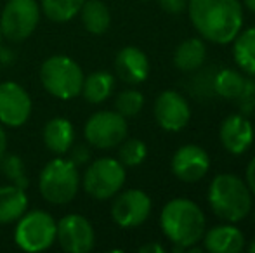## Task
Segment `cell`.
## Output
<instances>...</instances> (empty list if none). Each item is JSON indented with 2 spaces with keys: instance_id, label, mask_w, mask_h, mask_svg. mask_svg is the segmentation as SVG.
Instances as JSON below:
<instances>
[{
  "instance_id": "cell-1",
  "label": "cell",
  "mask_w": 255,
  "mask_h": 253,
  "mask_svg": "<svg viewBox=\"0 0 255 253\" xmlns=\"http://www.w3.org/2000/svg\"><path fill=\"white\" fill-rule=\"evenodd\" d=\"M189 17L203 40L228 45L243 28L240 0H189Z\"/></svg>"
},
{
  "instance_id": "cell-2",
  "label": "cell",
  "mask_w": 255,
  "mask_h": 253,
  "mask_svg": "<svg viewBox=\"0 0 255 253\" xmlns=\"http://www.w3.org/2000/svg\"><path fill=\"white\" fill-rule=\"evenodd\" d=\"M160 226L172 245L188 248L202 241L205 234V215L198 205L188 198H174L160 213Z\"/></svg>"
},
{
  "instance_id": "cell-3",
  "label": "cell",
  "mask_w": 255,
  "mask_h": 253,
  "mask_svg": "<svg viewBox=\"0 0 255 253\" xmlns=\"http://www.w3.org/2000/svg\"><path fill=\"white\" fill-rule=\"evenodd\" d=\"M210 210L224 222L236 224L252 212V191L233 173H219L208 186Z\"/></svg>"
},
{
  "instance_id": "cell-4",
  "label": "cell",
  "mask_w": 255,
  "mask_h": 253,
  "mask_svg": "<svg viewBox=\"0 0 255 253\" xmlns=\"http://www.w3.org/2000/svg\"><path fill=\"white\" fill-rule=\"evenodd\" d=\"M78 167L70 158L51 160L38 175V191L51 205H68L80 189Z\"/></svg>"
},
{
  "instance_id": "cell-5",
  "label": "cell",
  "mask_w": 255,
  "mask_h": 253,
  "mask_svg": "<svg viewBox=\"0 0 255 253\" xmlns=\"http://www.w3.org/2000/svg\"><path fill=\"white\" fill-rule=\"evenodd\" d=\"M84 78L80 64L70 56H51L40 66V82L44 88L61 101H70L80 95Z\"/></svg>"
},
{
  "instance_id": "cell-6",
  "label": "cell",
  "mask_w": 255,
  "mask_h": 253,
  "mask_svg": "<svg viewBox=\"0 0 255 253\" xmlns=\"http://www.w3.org/2000/svg\"><path fill=\"white\" fill-rule=\"evenodd\" d=\"M56 233L57 222L51 213L44 210H26L16 220L14 243L23 252L38 253L49 250L56 243Z\"/></svg>"
},
{
  "instance_id": "cell-7",
  "label": "cell",
  "mask_w": 255,
  "mask_h": 253,
  "mask_svg": "<svg viewBox=\"0 0 255 253\" xmlns=\"http://www.w3.org/2000/svg\"><path fill=\"white\" fill-rule=\"evenodd\" d=\"M125 179H127L125 167L118 160L104 156V158L94 160L87 167L80 184L91 198L106 201L122 191Z\"/></svg>"
},
{
  "instance_id": "cell-8",
  "label": "cell",
  "mask_w": 255,
  "mask_h": 253,
  "mask_svg": "<svg viewBox=\"0 0 255 253\" xmlns=\"http://www.w3.org/2000/svg\"><path fill=\"white\" fill-rule=\"evenodd\" d=\"M42 9L37 0H7L0 16L2 37L10 42H23L33 35L40 23Z\"/></svg>"
},
{
  "instance_id": "cell-9",
  "label": "cell",
  "mask_w": 255,
  "mask_h": 253,
  "mask_svg": "<svg viewBox=\"0 0 255 253\" xmlns=\"http://www.w3.org/2000/svg\"><path fill=\"white\" fill-rule=\"evenodd\" d=\"M127 118L117 111H98L89 116L84 127V137L96 149H111L127 137Z\"/></svg>"
},
{
  "instance_id": "cell-10",
  "label": "cell",
  "mask_w": 255,
  "mask_h": 253,
  "mask_svg": "<svg viewBox=\"0 0 255 253\" xmlns=\"http://www.w3.org/2000/svg\"><path fill=\"white\" fill-rule=\"evenodd\" d=\"M111 219L122 229H135L151 215V198L141 189H127L113 196Z\"/></svg>"
},
{
  "instance_id": "cell-11",
  "label": "cell",
  "mask_w": 255,
  "mask_h": 253,
  "mask_svg": "<svg viewBox=\"0 0 255 253\" xmlns=\"http://www.w3.org/2000/svg\"><path fill=\"white\" fill-rule=\"evenodd\" d=\"M56 240L68 253H89L96 245V233L89 219L78 213H70L57 222Z\"/></svg>"
},
{
  "instance_id": "cell-12",
  "label": "cell",
  "mask_w": 255,
  "mask_h": 253,
  "mask_svg": "<svg viewBox=\"0 0 255 253\" xmlns=\"http://www.w3.org/2000/svg\"><path fill=\"white\" fill-rule=\"evenodd\" d=\"M33 102L26 88L16 82L0 84V123L5 127H23L30 120Z\"/></svg>"
},
{
  "instance_id": "cell-13",
  "label": "cell",
  "mask_w": 255,
  "mask_h": 253,
  "mask_svg": "<svg viewBox=\"0 0 255 253\" xmlns=\"http://www.w3.org/2000/svg\"><path fill=\"white\" fill-rule=\"evenodd\" d=\"M154 120L167 132L182 130L191 120L189 102L175 90L161 92L154 101Z\"/></svg>"
},
{
  "instance_id": "cell-14",
  "label": "cell",
  "mask_w": 255,
  "mask_h": 253,
  "mask_svg": "<svg viewBox=\"0 0 255 253\" xmlns=\"http://www.w3.org/2000/svg\"><path fill=\"white\" fill-rule=\"evenodd\" d=\"M170 170L182 182H198L210 170V158L203 148L196 144H184L174 153Z\"/></svg>"
},
{
  "instance_id": "cell-15",
  "label": "cell",
  "mask_w": 255,
  "mask_h": 253,
  "mask_svg": "<svg viewBox=\"0 0 255 253\" xmlns=\"http://www.w3.org/2000/svg\"><path fill=\"white\" fill-rule=\"evenodd\" d=\"M219 139H221V144L224 146L226 151L235 156H240L249 151L250 146L254 144V125L243 113L229 115L221 123Z\"/></svg>"
},
{
  "instance_id": "cell-16",
  "label": "cell",
  "mask_w": 255,
  "mask_h": 253,
  "mask_svg": "<svg viewBox=\"0 0 255 253\" xmlns=\"http://www.w3.org/2000/svg\"><path fill=\"white\" fill-rule=\"evenodd\" d=\"M115 71L118 78L128 85H139L148 78L149 75V61L148 56L141 49L134 45L120 49L115 58Z\"/></svg>"
},
{
  "instance_id": "cell-17",
  "label": "cell",
  "mask_w": 255,
  "mask_h": 253,
  "mask_svg": "<svg viewBox=\"0 0 255 253\" xmlns=\"http://www.w3.org/2000/svg\"><path fill=\"white\" fill-rule=\"evenodd\" d=\"M203 248L210 253H240L245 248V234L231 222L205 231Z\"/></svg>"
},
{
  "instance_id": "cell-18",
  "label": "cell",
  "mask_w": 255,
  "mask_h": 253,
  "mask_svg": "<svg viewBox=\"0 0 255 253\" xmlns=\"http://www.w3.org/2000/svg\"><path fill=\"white\" fill-rule=\"evenodd\" d=\"M42 137H44L45 148L51 153L57 156L68 155L71 146L75 144V127L68 118L56 116L45 123Z\"/></svg>"
},
{
  "instance_id": "cell-19",
  "label": "cell",
  "mask_w": 255,
  "mask_h": 253,
  "mask_svg": "<svg viewBox=\"0 0 255 253\" xmlns=\"http://www.w3.org/2000/svg\"><path fill=\"white\" fill-rule=\"evenodd\" d=\"M28 210L26 189L14 184L0 186V226L14 224Z\"/></svg>"
},
{
  "instance_id": "cell-20",
  "label": "cell",
  "mask_w": 255,
  "mask_h": 253,
  "mask_svg": "<svg viewBox=\"0 0 255 253\" xmlns=\"http://www.w3.org/2000/svg\"><path fill=\"white\" fill-rule=\"evenodd\" d=\"M115 90V77L110 71H92L84 78V85H82L80 95L91 104H101L108 101Z\"/></svg>"
},
{
  "instance_id": "cell-21",
  "label": "cell",
  "mask_w": 255,
  "mask_h": 253,
  "mask_svg": "<svg viewBox=\"0 0 255 253\" xmlns=\"http://www.w3.org/2000/svg\"><path fill=\"white\" fill-rule=\"evenodd\" d=\"M207 58V47L202 38H186L174 52V64L181 71L191 73L203 66Z\"/></svg>"
},
{
  "instance_id": "cell-22",
  "label": "cell",
  "mask_w": 255,
  "mask_h": 253,
  "mask_svg": "<svg viewBox=\"0 0 255 253\" xmlns=\"http://www.w3.org/2000/svg\"><path fill=\"white\" fill-rule=\"evenodd\" d=\"M78 16L91 35H104L111 26V12L103 0H85Z\"/></svg>"
},
{
  "instance_id": "cell-23",
  "label": "cell",
  "mask_w": 255,
  "mask_h": 253,
  "mask_svg": "<svg viewBox=\"0 0 255 253\" xmlns=\"http://www.w3.org/2000/svg\"><path fill=\"white\" fill-rule=\"evenodd\" d=\"M233 58L243 73L255 77V26L242 30L235 37Z\"/></svg>"
},
{
  "instance_id": "cell-24",
  "label": "cell",
  "mask_w": 255,
  "mask_h": 253,
  "mask_svg": "<svg viewBox=\"0 0 255 253\" xmlns=\"http://www.w3.org/2000/svg\"><path fill=\"white\" fill-rule=\"evenodd\" d=\"M247 78L240 71L231 68H222L212 78V90L224 99H238L245 87Z\"/></svg>"
},
{
  "instance_id": "cell-25",
  "label": "cell",
  "mask_w": 255,
  "mask_h": 253,
  "mask_svg": "<svg viewBox=\"0 0 255 253\" xmlns=\"http://www.w3.org/2000/svg\"><path fill=\"white\" fill-rule=\"evenodd\" d=\"M85 0H40L44 16L52 23H68L78 16Z\"/></svg>"
},
{
  "instance_id": "cell-26",
  "label": "cell",
  "mask_w": 255,
  "mask_h": 253,
  "mask_svg": "<svg viewBox=\"0 0 255 253\" xmlns=\"http://www.w3.org/2000/svg\"><path fill=\"white\" fill-rule=\"evenodd\" d=\"M148 156V146L141 139H127L120 142L118 149V162L124 167H137Z\"/></svg>"
},
{
  "instance_id": "cell-27",
  "label": "cell",
  "mask_w": 255,
  "mask_h": 253,
  "mask_svg": "<svg viewBox=\"0 0 255 253\" xmlns=\"http://www.w3.org/2000/svg\"><path fill=\"white\" fill-rule=\"evenodd\" d=\"M144 106V95L135 88H125L115 99V111L124 118H134L141 113Z\"/></svg>"
},
{
  "instance_id": "cell-28",
  "label": "cell",
  "mask_w": 255,
  "mask_h": 253,
  "mask_svg": "<svg viewBox=\"0 0 255 253\" xmlns=\"http://www.w3.org/2000/svg\"><path fill=\"white\" fill-rule=\"evenodd\" d=\"M0 167H2L3 175L7 177L10 184L17 187H28V177L26 170H24V163L21 160V156L17 155H3V158L0 160Z\"/></svg>"
},
{
  "instance_id": "cell-29",
  "label": "cell",
  "mask_w": 255,
  "mask_h": 253,
  "mask_svg": "<svg viewBox=\"0 0 255 253\" xmlns=\"http://www.w3.org/2000/svg\"><path fill=\"white\" fill-rule=\"evenodd\" d=\"M238 101H240V108H242L243 115H250V113L255 111V82L254 80L245 82V87H243Z\"/></svg>"
},
{
  "instance_id": "cell-30",
  "label": "cell",
  "mask_w": 255,
  "mask_h": 253,
  "mask_svg": "<svg viewBox=\"0 0 255 253\" xmlns=\"http://www.w3.org/2000/svg\"><path fill=\"white\" fill-rule=\"evenodd\" d=\"M70 160L75 163L77 167H80V165H84V163H87L89 160H91V149H89V146H85V144H78V146H71V149L70 151Z\"/></svg>"
},
{
  "instance_id": "cell-31",
  "label": "cell",
  "mask_w": 255,
  "mask_h": 253,
  "mask_svg": "<svg viewBox=\"0 0 255 253\" xmlns=\"http://www.w3.org/2000/svg\"><path fill=\"white\" fill-rule=\"evenodd\" d=\"M160 7L168 14H181L188 7V0H158Z\"/></svg>"
},
{
  "instance_id": "cell-32",
  "label": "cell",
  "mask_w": 255,
  "mask_h": 253,
  "mask_svg": "<svg viewBox=\"0 0 255 253\" xmlns=\"http://www.w3.org/2000/svg\"><path fill=\"white\" fill-rule=\"evenodd\" d=\"M245 182H247V186H249V189L252 191V194H255V156L250 160L249 167H247Z\"/></svg>"
},
{
  "instance_id": "cell-33",
  "label": "cell",
  "mask_w": 255,
  "mask_h": 253,
  "mask_svg": "<svg viewBox=\"0 0 255 253\" xmlns=\"http://www.w3.org/2000/svg\"><path fill=\"white\" fill-rule=\"evenodd\" d=\"M14 61H16L14 52L10 51V49L0 45V64H2V66H9V64H12Z\"/></svg>"
},
{
  "instance_id": "cell-34",
  "label": "cell",
  "mask_w": 255,
  "mask_h": 253,
  "mask_svg": "<svg viewBox=\"0 0 255 253\" xmlns=\"http://www.w3.org/2000/svg\"><path fill=\"white\" fill-rule=\"evenodd\" d=\"M165 252V248L161 247L160 243H146V245H142L141 248H139V253H163Z\"/></svg>"
},
{
  "instance_id": "cell-35",
  "label": "cell",
  "mask_w": 255,
  "mask_h": 253,
  "mask_svg": "<svg viewBox=\"0 0 255 253\" xmlns=\"http://www.w3.org/2000/svg\"><path fill=\"white\" fill-rule=\"evenodd\" d=\"M5 153H7V134L2 128V123H0V160L3 158Z\"/></svg>"
},
{
  "instance_id": "cell-36",
  "label": "cell",
  "mask_w": 255,
  "mask_h": 253,
  "mask_svg": "<svg viewBox=\"0 0 255 253\" xmlns=\"http://www.w3.org/2000/svg\"><path fill=\"white\" fill-rule=\"evenodd\" d=\"M243 3H245L247 9L252 10V12H255V0H243Z\"/></svg>"
},
{
  "instance_id": "cell-37",
  "label": "cell",
  "mask_w": 255,
  "mask_h": 253,
  "mask_svg": "<svg viewBox=\"0 0 255 253\" xmlns=\"http://www.w3.org/2000/svg\"><path fill=\"white\" fill-rule=\"evenodd\" d=\"M249 252L250 253H255V238L252 241H250V245H249Z\"/></svg>"
},
{
  "instance_id": "cell-38",
  "label": "cell",
  "mask_w": 255,
  "mask_h": 253,
  "mask_svg": "<svg viewBox=\"0 0 255 253\" xmlns=\"http://www.w3.org/2000/svg\"><path fill=\"white\" fill-rule=\"evenodd\" d=\"M0 45H2V30H0Z\"/></svg>"
},
{
  "instance_id": "cell-39",
  "label": "cell",
  "mask_w": 255,
  "mask_h": 253,
  "mask_svg": "<svg viewBox=\"0 0 255 253\" xmlns=\"http://www.w3.org/2000/svg\"><path fill=\"white\" fill-rule=\"evenodd\" d=\"M254 219H255V212H254Z\"/></svg>"
},
{
  "instance_id": "cell-40",
  "label": "cell",
  "mask_w": 255,
  "mask_h": 253,
  "mask_svg": "<svg viewBox=\"0 0 255 253\" xmlns=\"http://www.w3.org/2000/svg\"><path fill=\"white\" fill-rule=\"evenodd\" d=\"M144 2H148V0H144Z\"/></svg>"
}]
</instances>
